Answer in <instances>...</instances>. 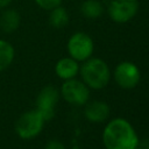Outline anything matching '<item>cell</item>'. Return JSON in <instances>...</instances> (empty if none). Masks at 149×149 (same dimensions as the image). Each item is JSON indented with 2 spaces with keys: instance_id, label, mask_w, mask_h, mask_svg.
<instances>
[{
  "instance_id": "ba28073f",
  "label": "cell",
  "mask_w": 149,
  "mask_h": 149,
  "mask_svg": "<svg viewBox=\"0 0 149 149\" xmlns=\"http://www.w3.org/2000/svg\"><path fill=\"white\" fill-rule=\"evenodd\" d=\"M114 79L120 87L133 88L139 84L141 79L140 69L132 62H121L114 70Z\"/></svg>"
},
{
  "instance_id": "2e32d148",
  "label": "cell",
  "mask_w": 149,
  "mask_h": 149,
  "mask_svg": "<svg viewBox=\"0 0 149 149\" xmlns=\"http://www.w3.org/2000/svg\"><path fill=\"white\" fill-rule=\"evenodd\" d=\"M44 149H65V147L63 146V143H61V142L57 141V140H50V141L45 144Z\"/></svg>"
},
{
  "instance_id": "e0dca14e",
  "label": "cell",
  "mask_w": 149,
  "mask_h": 149,
  "mask_svg": "<svg viewBox=\"0 0 149 149\" xmlns=\"http://www.w3.org/2000/svg\"><path fill=\"white\" fill-rule=\"evenodd\" d=\"M13 0H0V9H5L7 8L10 3H12Z\"/></svg>"
},
{
  "instance_id": "6da1fadb",
  "label": "cell",
  "mask_w": 149,
  "mask_h": 149,
  "mask_svg": "<svg viewBox=\"0 0 149 149\" xmlns=\"http://www.w3.org/2000/svg\"><path fill=\"white\" fill-rule=\"evenodd\" d=\"M102 143L106 149H136L139 137L129 121L115 118L106 125L102 132Z\"/></svg>"
},
{
  "instance_id": "277c9868",
  "label": "cell",
  "mask_w": 149,
  "mask_h": 149,
  "mask_svg": "<svg viewBox=\"0 0 149 149\" xmlns=\"http://www.w3.org/2000/svg\"><path fill=\"white\" fill-rule=\"evenodd\" d=\"M66 48L70 57H72L77 62H84L92 56L94 43L88 34L77 31L70 36Z\"/></svg>"
},
{
  "instance_id": "3957f363",
  "label": "cell",
  "mask_w": 149,
  "mask_h": 149,
  "mask_svg": "<svg viewBox=\"0 0 149 149\" xmlns=\"http://www.w3.org/2000/svg\"><path fill=\"white\" fill-rule=\"evenodd\" d=\"M44 122V119L36 109L24 112L15 122V133L22 140L34 139L42 132Z\"/></svg>"
},
{
  "instance_id": "30bf717a",
  "label": "cell",
  "mask_w": 149,
  "mask_h": 149,
  "mask_svg": "<svg viewBox=\"0 0 149 149\" xmlns=\"http://www.w3.org/2000/svg\"><path fill=\"white\" fill-rule=\"evenodd\" d=\"M55 72L61 79H72L79 72V64L72 57H63L56 63Z\"/></svg>"
},
{
  "instance_id": "7a4b0ae2",
  "label": "cell",
  "mask_w": 149,
  "mask_h": 149,
  "mask_svg": "<svg viewBox=\"0 0 149 149\" xmlns=\"http://www.w3.org/2000/svg\"><path fill=\"white\" fill-rule=\"evenodd\" d=\"M79 72L84 83L94 90L105 87L111 79L109 68L101 58L90 57L84 61V64L79 68Z\"/></svg>"
},
{
  "instance_id": "5b68a950",
  "label": "cell",
  "mask_w": 149,
  "mask_h": 149,
  "mask_svg": "<svg viewBox=\"0 0 149 149\" xmlns=\"http://www.w3.org/2000/svg\"><path fill=\"white\" fill-rule=\"evenodd\" d=\"M139 8V0H111L107 6V14L115 23H126L137 14Z\"/></svg>"
},
{
  "instance_id": "5bb4252c",
  "label": "cell",
  "mask_w": 149,
  "mask_h": 149,
  "mask_svg": "<svg viewBox=\"0 0 149 149\" xmlns=\"http://www.w3.org/2000/svg\"><path fill=\"white\" fill-rule=\"evenodd\" d=\"M79 9L87 19H98L104 13V6L99 0H85L81 2Z\"/></svg>"
},
{
  "instance_id": "9a60e30c",
  "label": "cell",
  "mask_w": 149,
  "mask_h": 149,
  "mask_svg": "<svg viewBox=\"0 0 149 149\" xmlns=\"http://www.w3.org/2000/svg\"><path fill=\"white\" fill-rule=\"evenodd\" d=\"M34 1L40 8L44 9V10H50V9L62 5L63 0H34Z\"/></svg>"
},
{
  "instance_id": "4fadbf2b",
  "label": "cell",
  "mask_w": 149,
  "mask_h": 149,
  "mask_svg": "<svg viewBox=\"0 0 149 149\" xmlns=\"http://www.w3.org/2000/svg\"><path fill=\"white\" fill-rule=\"evenodd\" d=\"M50 14H49V23L51 27L56 28V29H59V28H63L65 27L68 23H69V13L68 10L62 7L61 5L50 9L49 10Z\"/></svg>"
},
{
  "instance_id": "7c38bea8",
  "label": "cell",
  "mask_w": 149,
  "mask_h": 149,
  "mask_svg": "<svg viewBox=\"0 0 149 149\" xmlns=\"http://www.w3.org/2000/svg\"><path fill=\"white\" fill-rule=\"evenodd\" d=\"M15 49L13 44L6 40L0 38V72L6 70L14 61Z\"/></svg>"
},
{
  "instance_id": "9c48e42d",
  "label": "cell",
  "mask_w": 149,
  "mask_h": 149,
  "mask_svg": "<svg viewBox=\"0 0 149 149\" xmlns=\"http://www.w3.org/2000/svg\"><path fill=\"white\" fill-rule=\"evenodd\" d=\"M84 114L88 121L99 123L109 116V106L104 101L94 100L86 105Z\"/></svg>"
},
{
  "instance_id": "8992f818",
  "label": "cell",
  "mask_w": 149,
  "mask_h": 149,
  "mask_svg": "<svg viewBox=\"0 0 149 149\" xmlns=\"http://www.w3.org/2000/svg\"><path fill=\"white\" fill-rule=\"evenodd\" d=\"M61 94L65 99V101L78 106L85 105L90 98L88 86L85 83L74 78L64 81L61 87Z\"/></svg>"
},
{
  "instance_id": "8fae6325",
  "label": "cell",
  "mask_w": 149,
  "mask_h": 149,
  "mask_svg": "<svg viewBox=\"0 0 149 149\" xmlns=\"http://www.w3.org/2000/svg\"><path fill=\"white\" fill-rule=\"evenodd\" d=\"M21 23V15L16 9L5 8L0 14V29L6 34L14 33Z\"/></svg>"
},
{
  "instance_id": "52a82bcc",
  "label": "cell",
  "mask_w": 149,
  "mask_h": 149,
  "mask_svg": "<svg viewBox=\"0 0 149 149\" xmlns=\"http://www.w3.org/2000/svg\"><path fill=\"white\" fill-rule=\"evenodd\" d=\"M59 99V92L54 86L43 87L36 98V111L44 121H49L55 116V108Z\"/></svg>"
},
{
  "instance_id": "ac0fdd59",
  "label": "cell",
  "mask_w": 149,
  "mask_h": 149,
  "mask_svg": "<svg viewBox=\"0 0 149 149\" xmlns=\"http://www.w3.org/2000/svg\"><path fill=\"white\" fill-rule=\"evenodd\" d=\"M136 149H139V148H136Z\"/></svg>"
}]
</instances>
